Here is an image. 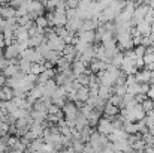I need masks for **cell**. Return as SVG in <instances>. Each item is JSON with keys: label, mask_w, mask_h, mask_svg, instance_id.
Wrapping results in <instances>:
<instances>
[{"label": "cell", "mask_w": 154, "mask_h": 153, "mask_svg": "<svg viewBox=\"0 0 154 153\" xmlns=\"http://www.w3.org/2000/svg\"><path fill=\"white\" fill-rule=\"evenodd\" d=\"M35 26H36L39 30H45V29L48 27V21H47V18L42 15V17H38V18L35 20Z\"/></svg>", "instance_id": "17"}, {"label": "cell", "mask_w": 154, "mask_h": 153, "mask_svg": "<svg viewBox=\"0 0 154 153\" xmlns=\"http://www.w3.org/2000/svg\"><path fill=\"white\" fill-rule=\"evenodd\" d=\"M84 143H81L79 140H72V144H70V147L73 149V152L75 153H82V150H84Z\"/></svg>", "instance_id": "23"}, {"label": "cell", "mask_w": 154, "mask_h": 153, "mask_svg": "<svg viewBox=\"0 0 154 153\" xmlns=\"http://www.w3.org/2000/svg\"><path fill=\"white\" fill-rule=\"evenodd\" d=\"M87 66L81 62V60H73L72 62V65H70V71H72V74H73V77L75 78H78L79 75H84V74H87Z\"/></svg>", "instance_id": "3"}, {"label": "cell", "mask_w": 154, "mask_h": 153, "mask_svg": "<svg viewBox=\"0 0 154 153\" xmlns=\"http://www.w3.org/2000/svg\"><path fill=\"white\" fill-rule=\"evenodd\" d=\"M44 140L42 138H36V140H33L30 144H29V147H27V152H30V153H36V152H39L42 147H44Z\"/></svg>", "instance_id": "10"}, {"label": "cell", "mask_w": 154, "mask_h": 153, "mask_svg": "<svg viewBox=\"0 0 154 153\" xmlns=\"http://www.w3.org/2000/svg\"><path fill=\"white\" fill-rule=\"evenodd\" d=\"M44 65H39V63H32V68H30V74L35 75V77H39L42 72H44Z\"/></svg>", "instance_id": "19"}, {"label": "cell", "mask_w": 154, "mask_h": 153, "mask_svg": "<svg viewBox=\"0 0 154 153\" xmlns=\"http://www.w3.org/2000/svg\"><path fill=\"white\" fill-rule=\"evenodd\" d=\"M141 107H142V110L145 111V114H148V113H151V111H154V101H151V99H145V101L141 104Z\"/></svg>", "instance_id": "21"}, {"label": "cell", "mask_w": 154, "mask_h": 153, "mask_svg": "<svg viewBox=\"0 0 154 153\" xmlns=\"http://www.w3.org/2000/svg\"><path fill=\"white\" fill-rule=\"evenodd\" d=\"M123 59H124L123 53H121V51H118V53H117V54L112 57V60H111V65L120 69V66H121V63H123Z\"/></svg>", "instance_id": "18"}, {"label": "cell", "mask_w": 154, "mask_h": 153, "mask_svg": "<svg viewBox=\"0 0 154 153\" xmlns=\"http://www.w3.org/2000/svg\"><path fill=\"white\" fill-rule=\"evenodd\" d=\"M76 36H78L79 41H82V42H85L88 45H93V42L96 39V33L94 32H78Z\"/></svg>", "instance_id": "5"}, {"label": "cell", "mask_w": 154, "mask_h": 153, "mask_svg": "<svg viewBox=\"0 0 154 153\" xmlns=\"http://www.w3.org/2000/svg\"><path fill=\"white\" fill-rule=\"evenodd\" d=\"M127 87V93L129 95H132V96H136V95H139V84L136 83V84H132V86H126Z\"/></svg>", "instance_id": "24"}, {"label": "cell", "mask_w": 154, "mask_h": 153, "mask_svg": "<svg viewBox=\"0 0 154 153\" xmlns=\"http://www.w3.org/2000/svg\"><path fill=\"white\" fill-rule=\"evenodd\" d=\"M79 134H81L79 141H81V143H88V140H90V137H91V134H93V128L87 126V128H84L82 131H79Z\"/></svg>", "instance_id": "16"}, {"label": "cell", "mask_w": 154, "mask_h": 153, "mask_svg": "<svg viewBox=\"0 0 154 153\" xmlns=\"http://www.w3.org/2000/svg\"><path fill=\"white\" fill-rule=\"evenodd\" d=\"M60 57H61V53H57V51L50 50V53L44 57V60H45V62H50V63H52V65H55V63L58 62Z\"/></svg>", "instance_id": "14"}, {"label": "cell", "mask_w": 154, "mask_h": 153, "mask_svg": "<svg viewBox=\"0 0 154 153\" xmlns=\"http://www.w3.org/2000/svg\"><path fill=\"white\" fill-rule=\"evenodd\" d=\"M114 93H112V87H105V86H100L99 87V90H97V96L102 99V101H106L112 96Z\"/></svg>", "instance_id": "11"}, {"label": "cell", "mask_w": 154, "mask_h": 153, "mask_svg": "<svg viewBox=\"0 0 154 153\" xmlns=\"http://www.w3.org/2000/svg\"><path fill=\"white\" fill-rule=\"evenodd\" d=\"M112 93L117 95V96H120V98H123L127 93V87L126 86H114L112 87Z\"/></svg>", "instance_id": "22"}, {"label": "cell", "mask_w": 154, "mask_h": 153, "mask_svg": "<svg viewBox=\"0 0 154 153\" xmlns=\"http://www.w3.org/2000/svg\"><path fill=\"white\" fill-rule=\"evenodd\" d=\"M97 132L100 134V135H105V137H108V135H111L112 134V129H114V126H112V122L111 120H108V119H105V117H100V120L97 122Z\"/></svg>", "instance_id": "2"}, {"label": "cell", "mask_w": 154, "mask_h": 153, "mask_svg": "<svg viewBox=\"0 0 154 153\" xmlns=\"http://www.w3.org/2000/svg\"><path fill=\"white\" fill-rule=\"evenodd\" d=\"M17 27H18V21H17V18H9V20H5V21H3L2 32H5V30L15 32V29H17Z\"/></svg>", "instance_id": "12"}, {"label": "cell", "mask_w": 154, "mask_h": 153, "mask_svg": "<svg viewBox=\"0 0 154 153\" xmlns=\"http://www.w3.org/2000/svg\"><path fill=\"white\" fill-rule=\"evenodd\" d=\"M133 53H135V57H138V59H144V56H145V47L138 45V47L133 48Z\"/></svg>", "instance_id": "25"}, {"label": "cell", "mask_w": 154, "mask_h": 153, "mask_svg": "<svg viewBox=\"0 0 154 153\" xmlns=\"http://www.w3.org/2000/svg\"><path fill=\"white\" fill-rule=\"evenodd\" d=\"M132 84H136L135 75H126V86H132Z\"/></svg>", "instance_id": "31"}, {"label": "cell", "mask_w": 154, "mask_h": 153, "mask_svg": "<svg viewBox=\"0 0 154 153\" xmlns=\"http://www.w3.org/2000/svg\"><path fill=\"white\" fill-rule=\"evenodd\" d=\"M112 146H114V150H118V152H121V153L132 152V147H130V144L127 143V140H120V141H115V143H112Z\"/></svg>", "instance_id": "6"}, {"label": "cell", "mask_w": 154, "mask_h": 153, "mask_svg": "<svg viewBox=\"0 0 154 153\" xmlns=\"http://www.w3.org/2000/svg\"><path fill=\"white\" fill-rule=\"evenodd\" d=\"M100 117H102V114L99 113V111H96V110H93L88 116H87V120H88V126L90 128H93V126H97V122L100 120Z\"/></svg>", "instance_id": "13"}, {"label": "cell", "mask_w": 154, "mask_h": 153, "mask_svg": "<svg viewBox=\"0 0 154 153\" xmlns=\"http://www.w3.org/2000/svg\"><path fill=\"white\" fill-rule=\"evenodd\" d=\"M75 81L81 86V87H88V81H90V74H84L79 75L78 78H75Z\"/></svg>", "instance_id": "20"}, {"label": "cell", "mask_w": 154, "mask_h": 153, "mask_svg": "<svg viewBox=\"0 0 154 153\" xmlns=\"http://www.w3.org/2000/svg\"><path fill=\"white\" fill-rule=\"evenodd\" d=\"M90 98V90L88 87H81L78 92H76V102H81V104H85Z\"/></svg>", "instance_id": "9"}, {"label": "cell", "mask_w": 154, "mask_h": 153, "mask_svg": "<svg viewBox=\"0 0 154 153\" xmlns=\"http://www.w3.org/2000/svg\"><path fill=\"white\" fill-rule=\"evenodd\" d=\"M147 98L154 101V87L153 86H150V90H148V93H147Z\"/></svg>", "instance_id": "33"}, {"label": "cell", "mask_w": 154, "mask_h": 153, "mask_svg": "<svg viewBox=\"0 0 154 153\" xmlns=\"http://www.w3.org/2000/svg\"><path fill=\"white\" fill-rule=\"evenodd\" d=\"M142 36H150L151 35V26L145 21V20H142V21H139L138 23V26L135 27Z\"/></svg>", "instance_id": "7"}, {"label": "cell", "mask_w": 154, "mask_h": 153, "mask_svg": "<svg viewBox=\"0 0 154 153\" xmlns=\"http://www.w3.org/2000/svg\"><path fill=\"white\" fill-rule=\"evenodd\" d=\"M73 123H75V129H76V131H82L84 128L88 126V120H87V117H84L81 113H78V116H76V119L73 120Z\"/></svg>", "instance_id": "8"}, {"label": "cell", "mask_w": 154, "mask_h": 153, "mask_svg": "<svg viewBox=\"0 0 154 153\" xmlns=\"http://www.w3.org/2000/svg\"><path fill=\"white\" fill-rule=\"evenodd\" d=\"M108 104H111V105H114V107L121 108V98H120V96H117V95H112V96L108 99Z\"/></svg>", "instance_id": "26"}, {"label": "cell", "mask_w": 154, "mask_h": 153, "mask_svg": "<svg viewBox=\"0 0 154 153\" xmlns=\"http://www.w3.org/2000/svg\"><path fill=\"white\" fill-rule=\"evenodd\" d=\"M129 153H142V152H135V150H132V152H129Z\"/></svg>", "instance_id": "34"}, {"label": "cell", "mask_w": 154, "mask_h": 153, "mask_svg": "<svg viewBox=\"0 0 154 153\" xmlns=\"http://www.w3.org/2000/svg\"><path fill=\"white\" fill-rule=\"evenodd\" d=\"M18 68H20V71L23 72V74H30V68H32V63L29 62V60H24V59H20L18 60Z\"/></svg>", "instance_id": "15"}, {"label": "cell", "mask_w": 154, "mask_h": 153, "mask_svg": "<svg viewBox=\"0 0 154 153\" xmlns=\"http://www.w3.org/2000/svg\"><path fill=\"white\" fill-rule=\"evenodd\" d=\"M14 38H15V42H18V44H24V42H27V41L30 39L27 29H26V27H21V26H18V27L15 29Z\"/></svg>", "instance_id": "4"}, {"label": "cell", "mask_w": 154, "mask_h": 153, "mask_svg": "<svg viewBox=\"0 0 154 153\" xmlns=\"http://www.w3.org/2000/svg\"><path fill=\"white\" fill-rule=\"evenodd\" d=\"M61 111H63V116L66 117L67 122H73V120L76 119L78 113H79V110L76 108V105H75L73 102H66L64 107L61 108Z\"/></svg>", "instance_id": "1"}, {"label": "cell", "mask_w": 154, "mask_h": 153, "mask_svg": "<svg viewBox=\"0 0 154 153\" xmlns=\"http://www.w3.org/2000/svg\"><path fill=\"white\" fill-rule=\"evenodd\" d=\"M79 2L78 0H67L66 2V9H78Z\"/></svg>", "instance_id": "28"}, {"label": "cell", "mask_w": 154, "mask_h": 153, "mask_svg": "<svg viewBox=\"0 0 154 153\" xmlns=\"http://www.w3.org/2000/svg\"><path fill=\"white\" fill-rule=\"evenodd\" d=\"M2 90H3V95H5V99H6V101H11V99L14 98V90H12L11 87L5 86V87H2Z\"/></svg>", "instance_id": "27"}, {"label": "cell", "mask_w": 154, "mask_h": 153, "mask_svg": "<svg viewBox=\"0 0 154 153\" xmlns=\"http://www.w3.org/2000/svg\"><path fill=\"white\" fill-rule=\"evenodd\" d=\"M82 153H94V150H93V147L87 143V144L84 146V150H82Z\"/></svg>", "instance_id": "32"}, {"label": "cell", "mask_w": 154, "mask_h": 153, "mask_svg": "<svg viewBox=\"0 0 154 153\" xmlns=\"http://www.w3.org/2000/svg\"><path fill=\"white\" fill-rule=\"evenodd\" d=\"M148 90H150V84H139V95H145L147 96Z\"/></svg>", "instance_id": "29"}, {"label": "cell", "mask_w": 154, "mask_h": 153, "mask_svg": "<svg viewBox=\"0 0 154 153\" xmlns=\"http://www.w3.org/2000/svg\"><path fill=\"white\" fill-rule=\"evenodd\" d=\"M17 143H18V138H17V137H9V138H8V149L12 150Z\"/></svg>", "instance_id": "30"}]
</instances>
